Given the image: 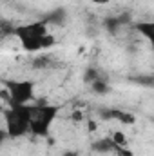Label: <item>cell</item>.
Listing matches in <instances>:
<instances>
[{
    "instance_id": "3",
    "label": "cell",
    "mask_w": 154,
    "mask_h": 156,
    "mask_svg": "<svg viewBox=\"0 0 154 156\" xmlns=\"http://www.w3.org/2000/svg\"><path fill=\"white\" fill-rule=\"evenodd\" d=\"M56 116H58L56 105H35L33 116H31V134L33 136H47Z\"/></svg>"
},
{
    "instance_id": "11",
    "label": "cell",
    "mask_w": 154,
    "mask_h": 156,
    "mask_svg": "<svg viewBox=\"0 0 154 156\" xmlns=\"http://www.w3.org/2000/svg\"><path fill=\"white\" fill-rule=\"evenodd\" d=\"M98 78H102V75L98 73V69H94V67H89V69L85 71V82L93 83V82H94V80H98Z\"/></svg>"
},
{
    "instance_id": "7",
    "label": "cell",
    "mask_w": 154,
    "mask_h": 156,
    "mask_svg": "<svg viewBox=\"0 0 154 156\" xmlns=\"http://www.w3.org/2000/svg\"><path fill=\"white\" fill-rule=\"evenodd\" d=\"M134 29H136L143 38L149 40V44L154 47V20H142V22H136V24H134Z\"/></svg>"
},
{
    "instance_id": "12",
    "label": "cell",
    "mask_w": 154,
    "mask_h": 156,
    "mask_svg": "<svg viewBox=\"0 0 154 156\" xmlns=\"http://www.w3.org/2000/svg\"><path fill=\"white\" fill-rule=\"evenodd\" d=\"M136 82L142 85H154V76H138Z\"/></svg>"
},
{
    "instance_id": "8",
    "label": "cell",
    "mask_w": 154,
    "mask_h": 156,
    "mask_svg": "<svg viewBox=\"0 0 154 156\" xmlns=\"http://www.w3.org/2000/svg\"><path fill=\"white\" fill-rule=\"evenodd\" d=\"M125 24H129V16H127V15L111 16V18H107V20L103 22V26H105V29H107L109 33H118V31H120V27H121V26H125Z\"/></svg>"
},
{
    "instance_id": "2",
    "label": "cell",
    "mask_w": 154,
    "mask_h": 156,
    "mask_svg": "<svg viewBox=\"0 0 154 156\" xmlns=\"http://www.w3.org/2000/svg\"><path fill=\"white\" fill-rule=\"evenodd\" d=\"M35 105L26 104V105H13L4 111L5 120V133L11 138H20L27 133H31V116H33Z\"/></svg>"
},
{
    "instance_id": "13",
    "label": "cell",
    "mask_w": 154,
    "mask_h": 156,
    "mask_svg": "<svg viewBox=\"0 0 154 156\" xmlns=\"http://www.w3.org/2000/svg\"><path fill=\"white\" fill-rule=\"evenodd\" d=\"M113 140H114V144L118 145V147L125 144V138H123V133H120V131H116L114 134H113Z\"/></svg>"
},
{
    "instance_id": "14",
    "label": "cell",
    "mask_w": 154,
    "mask_h": 156,
    "mask_svg": "<svg viewBox=\"0 0 154 156\" xmlns=\"http://www.w3.org/2000/svg\"><path fill=\"white\" fill-rule=\"evenodd\" d=\"M93 4H96V5H105V4H109L111 0H91Z\"/></svg>"
},
{
    "instance_id": "4",
    "label": "cell",
    "mask_w": 154,
    "mask_h": 156,
    "mask_svg": "<svg viewBox=\"0 0 154 156\" xmlns=\"http://www.w3.org/2000/svg\"><path fill=\"white\" fill-rule=\"evenodd\" d=\"M5 93L9 104L13 105H26L31 104L35 98V82L33 80H5Z\"/></svg>"
},
{
    "instance_id": "10",
    "label": "cell",
    "mask_w": 154,
    "mask_h": 156,
    "mask_svg": "<svg viewBox=\"0 0 154 156\" xmlns=\"http://www.w3.org/2000/svg\"><path fill=\"white\" fill-rule=\"evenodd\" d=\"M91 89H93L96 94H107V93L111 91V85L107 83L105 78H98V80H94V82L91 83Z\"/></svg>"
},
{
    "instance_id": "1",
    "label": "cell",
    "mask_w": 154,
    "mask_h": 156,
    "mask_svg": "<svg viewBox=\"0 0 154 156\" xmlns=\"http://www.w3.org/2000/svg\"><path fill=\"white\" fill-rule=\"evenodd\" d=\"M13 35L20 40L22 47L29 53H35L40 49H47L54 44V38L47 33V24L44 20H37L31 24L16 26L13 27Z\"/></svg>"
},
{
    "instance_id": "6",
    "label": "cell",
    "mask_w": 154,
    "mask_h": 156,
    "mask_svg": "<svg viewBox=\"0 0 154 156\" xmlns=\"http://www.w3.org/2000/svg\"><path fill=\"white\" fill-rule=\"evenodd\" d=\"M42 20L49 26V24H54V26H62L65 20H67V11L64 9V7H54L53 11H49V13H45L44 16H42Z\"/></svg>"
},
{
    "instance_id": "5",
    "label": "cell",
    "mask_w": 154,
    "mask_h": 156,
    "mask_svg": "<svg viewBox=\"0 0 154 156\" xmlns=\"http://www.w3.org/2000/svg\"><path fill=\"white\" fill-rule=\"evenodd\" d=\"M100 115H102L103 120H116V122H120V123H127V125L136 122L134 115L125 113V111H120V109H105V111H102Z\"/></svg>"
},
{
    "instance_id": "9",
    "label": "cell",
    "mask_w": 154,
    "mask_h": 156,
    "mask_svg": "<svg viewBox=\"0 0 154 156\" xmlns=\"http://www.w3.org/2000/svg\"><path fill=\"white\" fill-rule=\"evenodd\" d=\"M93 147H94L96 151H100V153H109V151H118V149H120L114 144L113 138H105V140H102V142H96Z\"/></svg>"
}]
</instances>
